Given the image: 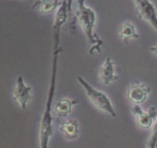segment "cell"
I'll use <instances>...</instances> for the list:
<instances>
[{
  "label": "cell",
  "instance_id": "ba28073f",
  "mask_svg": "<svg viewBox=\"0 0 157 148\" xmlns=\"http://www.w3.org/2000/svg\"><path fill=\"white\" fill-rule=\"evenodd\" d=\"M98 78L103 85H109L117 79L114 64L110 57H107L105 61L100 67L98 71Z\"/></svg>",
  "mask_w": 157,
  "mask_h": 148
},
{
  "label": "cell",
  "instance_id": "4fadbf2b",
  "mask_svg": "<svg viewBox=\"0 0 157 148\" xmlns=\"http://www.w3.org/2000/svg\"><path fill=\"white\" fill-rule=\"evenodd\" d=\"M147 148H157V120L155 121V124L153 125L151 136L147 144Z\"/></svg>",
  "mask_w": 157,
  "mask_h": 148
},
{
  "label": "cell",
  "instance_id": "277c9868",
  "mask_svg": "<svg viewBox=\"0 0 157 148\" xmlns=\"http://www.w3.org/2000/svg\"><path fill=\"white\" fill-rule=\"evenodd\" d=\"M140 18L148 23L157 32V11L150 0H133Z\"/></svg>",
  "mask_w": 157,
  "mask_h": 148
},
{
  "label": "cell",
  "instance_id": "8992f818",
  "mask_svg": "<svg viewBox=\"0 0 157 148\" xmlns=\"http://www.w3.org/2000/svg\"><path fill=\"white\" fill-rule=\"evenodd\" d=\"M32 88L28 86L24 81L22 76H18L15 83V88L12 92L14 101H16L22 109H25L31 99Z\"/></svg>",
  "mask_w": 157,
  "mask_h": 148
},
{
  "label": "cell",
  "instance_id": "9c48e42d",
  "mask_svg": "<svg viewBox=\"0 0 157 148\" xmlns=\"http://www.w3.org/2000/svg\"><path fill=\"white\" fill-rule=\"evenodd\" d=\"M58 127L66 139L75 140L78 137V124L75 119L62 120L58 124Z\"/></svg>",
  "mask_w": 157,
  "mask_h": 148
},
{
  "label": "cell",
  "instance_id": "5bb4252c",
  "mask_svg": "<svg viewBox=\"0 0 157 148\" xmlns=\"http://www.w3.org/2000/svg\"><path fill=\"white\" fill-rule=\"evenodd\" d=\"M74 0H67V5H68V11H69V17L71 18L72 16V4H73Z\"/></svg>",
  "mask_w": 157,
  "mask_h": 148
},
{
  "label": "cell",
  "instance_id": "7c38bea8",
  "mask_svg": "<svg viewBox=\"0 0 157 148\" xmlns=\"http://www.w3.org/2000/svg\"><path fill=\"white\" fill-rule=\"evenodd\" d=\"M120 37L121 39L127 44L128 41L131 38H139L140 35H138L137 32L136 30L134 25L130 21H126L121 25L119 31Z\"/></svg>",
  "mask_w": 157,
  "mask_h": 148
},
{
  "label": "cell",
  "instance_id": "6da1fadb",
  "mask_svg": "<svg viewBox=\"0 0 157 148\" xmlns=\"http://www.w3.org/2000/svg\"><path fill=\"white\" fill-rule=\"evenodd\" d=\"M62 26L54 24L53 25V58H52V75L50 86L45 103V107L41 117L39 126V148H48L50 138L53 134V117L52 108L54 96L56 91L57 74H58V56L62 49L60 46V32Z\"/></svg>",
  "mask_w": 157,
  "mask_h": 148
},
{
  "label": "cell",
  "instance_id": "7a4b0ae2",
  "mask_svg": "<svg viewBox=\"0 0 157 148\" xmlns=\"http://www.w3.org/2000/svg\"><path fill=\"white\" fill-rule=\"evenodd\" d=\"M75 18L78 21L87 38V42L90 45V55H93L94 52H101L104 41L94 32L96 13L93 9L85 4V0H78V9Z\"/></svg>",
  "mask_w": 157,
  "mask_h": 148
},
{
  "label": "cell",
  "instance_id": "9a60e30c",
  "mask_svg": "<svg viewBox=\"0 0 157 148\" xmlns=\"http://www.w3.org/2000/svg\"><path fill=\"white\" fill-rule=\"evenodd\" d=\"M150 52L155 55V56L157 57V45H154V46H152L151 48L150 49Z\"/></svg>",
  "mask_w": 157,
  "mask_h": 148
},
{
  "label": "cell",
  "instance_id": "8fae6325",
  "mask_svg": "<svg viewBox=\"0 0 157 148\" xmlns=\"http://www.w3.org/2000/svg\"><path fill=\"white\" fill-rule=\"evenodd\" d=\"M78 103L76 100L68 98H60L55 104V112L60 118L67 116L71 112L72 107Z\"/></svg>",
  "mask_w": 157,
  "mask_h": 148
},
{
  "label": "cell",
  "instance_id": "30bf717a",
  "mask_svg": "<svg viewBox=\"0 0 157 148\" xmlns=\"http://www.w3.org/2000/svg\"><path fill=\"white\" fill-rule=\"evenodd\" d=\"M61 4V2L59 0H36L32 7L37 9L41 14L48 15L57 10Z\"/></svg>",
  "mask_w": 157,
  "mask_h": 148
},
{
  "label": "cell",
  "instance_id": "5b68a950",
  "mask_svg": "<svg viewBox=\"0 0 157 148\" xmlns=\"http://www.w3.org/2000/svg\"><path fill=\"white\" fill-rule=\"evenodd\" d=\"M133 115L136 118V123L140 128L150 129L157 120V110L151 107L148 111H144L138 104H134L131 108Z\"/></svg>",
  "mask_w": 157,
  "mask_h": 148
},
{
  "label": "cell",
  "instance_id": "52a82bcc",
  "mask_svg": "<svg viewBox=\"0 0 157 148\" xmlns=\"http://www.w3.org/2000/svg\"><path fill=\"white\" fill-rule=\"evenodd\" d=\"M151 88L142 82H136L130 86L127 92V98L133 104H140L145 102Z\"/></svg>",
  "mask_w": 157,
  "mask_h": 148
},
{
  "label": "cell",
  "instance_id": "3957f363",
  "mask_svg": "<svg viewBox=\"0 0 157 148\" xmlns=\"http://www.w3.org/2000/svg\"><path fill=\"white\" fill-rule=\"evenodd\" d=\"M78 81L84 88V92H85L86 95H87V98H89L90 102L97 108L102 111L106 112L113 118L117 116L116 111H115L114 107L112 104L111 101L105 93L98 90L92 85H90L81 76L78 77Z\"/></svg>",
  "mask_w": 157,
  "mask_h": 148
}]
</instances>
